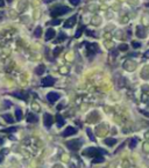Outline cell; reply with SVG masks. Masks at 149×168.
Wrapping results in <instances>:
<instances>
[{"instance_id": "6da1fadb", "label": "cell", "mask_w": 149, "mask_h": 168, "mask_svg": "<svg viewBox=\"0 0 149 168\" xmlns=\"http://www.w3.org/2000/svg\"><path fill=\"white\" fill-rule=\"evenodd\" d=\"M69 11L70 8L66 7V6H58V7H55L53 11L50 12V14H51V16L56 17V16H59V15H63V14H66Z\"/></svg>"}, {"instance_id": "7a4b0ae2", "label": "cell", "mask_w": 149, "mask_h": 168, "mask_svg": "<svg viewBox=\"0 0 149 168\" xmlns=\"http://www.w3.org/2000/svg\"><path fill=\"white\" fill-rule=\"evenodd\" d=\"M65 145L68 146L70 150H72V151H77V150L79 149L80 146L83 145V141H82V140H78V139H74V140L66 141Z\"/></svg>"}, {"instance_id": "3957f363", "label": "cell", "mask_w": 149, "mask_h": 168, "mask_svg": "<svg viewBox=\"0 0 149 168\" xmlns=\"http://www.w3.org/2000/svg\"><path fill=\"white\" fill-rule=\"evenodd\" d=\"M98 153H101V154H104V153H106L104 150L101 149H94V147H90V149H87L86 151L83 152L84 155H90V157H96Z\"/></svg>"}, {"instance_id": "277c9868", "label": "cell", "mask_w": 149, "mask_h": 168, "mask_svg": "<svg viewBox=\"0 0 149 168\" xmlns=\"http://www.w3.org/2000/svg\"><path fill=\"white\" fill-rule=\"evenodd\" d=\"M54 83H55V79L51 77H46L42 79V86H44V87H50Z\"/></svg>"}, {"instance_id": "5b68a950", "label": "cell", "mask_w": 149, "mask_h": 168, "mask_svg": "<svg viewBox=\"0 0 149 168\" xmlns=\"http://www.w3.org/2000/svg\"><path fill=\"white\" fill-rule=\"evenodd\" d=\"M77 133V129L73 127H68L63 132V136L64 137H69V136H72V135H76Z\"/></svg>"}, {"instance_id": "8992f818", "label": "cell", "mask_w": 149, "mask_h": 168, "mask_svg": "<svg viewBox=\"0 0 149 168\" xmlns=\"http://www.w3.org/2000/svg\"><path fill=\"white\" fill-rule=\"evenodd\" d=\"M47 99H48V101H49V102L54 103L55 101H57V100L59 99V94L56 93V92H51V93H48Z\"/></svg>"}, {"instance_id": "52a82bcc", "label": "cell", "mask_w": 149, "mask_h": 168, "mask_svg": "<svg viewBox=\"0 0 149 168\" xmlns=\"http://www.w3.org/2000/svg\"><path fill=\"white\" fill-rule=\"evenodd\" d=\"M43 118H44V125L46 127H51V124L54 123V117L49 114H44L43 115Z\"/></svg>"}, {"instance_id": "ba28073f", "label": "cell", "mask_w": 149, "mask_h": 168, "mask_svg": "<svg viewBox=\"0 0 149 168\" xmlns=\"http://www.w3.org/2000/svg\"><path fill=\"white\" fill-rule=\"evenodd\" d=\"M87 51L90 52V55H94V53H97L98 51H99V49H98V45L96 44V43H90V44H87Z\"/></svg>"}, {"instance_id": "9c48e42d", "label": "cell", "mask_w": 149, "mask_h": 168, "mask_svg": "<svg viewBox=\"0 0 149 168\" xmlns=\"http://www.w3.org/2000/svg\"><path fill=\"white\" fill-rule=\"evenodd\" d=\"M76 21H77V15H72V16L64 23V28H71L72 26L76 23Z\"/></svg>"}, {"instance_id": "30bf717a", "label": "cell", "mask_w": 149, "mask_h": 168, "mask_svg": "<svg viewBox=\"0 0 149 168\" xmlns=\"http://www.w3.org/2000/svg\"><path fill=\"white\" fill-rule=\"evenodd\" d=\"M55 30H54L53 28H49L47 30V34H46V41H50V39L55 37Z\"/></svg>"}, {"instance_id": "8fae6325", "label": "cell", "mask_w": 149, "mask_h": 168, "mask_svg": "<svg viewBox=\"0 0 149 168\" xmlns=\"http://www.w3.org/2000/svg\"><path fill=\"white\" fill-rule=\"evenodd\" d=\"M136 35H138L139 37H141V38H143L144 36H146V30H144V28H142V27L139 26V27L136 28Z\"/></svg>"}, {"instance_id": "7c38bea8", "label": "cell", "mask_w": 149, "mask_h": 168, "mask_svg": "<svg viewBox=\"0 0 149 168\" xmlns=\"http://www.w3.org/2000/svg\"><path fill=\"white\" fill-rule=\"evenodd\" d=\"M44 71H46V66H44V65H39V66L35 69V73L37 75H42L44 73Z\"/></svg>"}, {"instance_id": "4fadbf2b", "label": "cell", "mask_w": 149, "mask_h": 168, "mask_svg": "<svg viewBox=\"0 0 149 168\" xmlns=\"http://www.w3.org/2000/svg\"><path fill=\"white\" fill-rule=\"evenodd\" d=\"M27 121L29 122V123H36V122L39 121V118H37V116L34 115V114H29V115L27 116Z\"/></svg>"}, {"instance_id": "5bb4252c", "label": "cell", "mask_w": 149, "mask_h": 168, "mask_svg": "<svg viewBox=\"0 0 149 168\" xmlns=\"http://www.w3.org/2000/svg\"><path fill=\"white\" fill-rule=\"evenodd\" d=\"M56 119H57V124H58V127H63L64 123H65V121H64V118L62 117L59 114H57L56 115Z\"/></svg>"}, {"instance_id": "9a60e30c", "label": "cell", "mask_w": 149, "mask_h": 168, "mask_svg": "<svg viewBox=\"0 0 149 168\" xmlns=\"http://www.w3.org/2000/svg\"><path fill=\"white\" fill-rule=\"evenodd\" d=\"M104 143H105L106 145H108V146H113L114 144L116 143V139H114V138H107V139H105Z\"/></svg>"}, {"instance_id": "2e32d148", "label": "cell", "mask_w": 149, "mask_h": 168, "mask_svg": "<svg viewBox=\"0 0 149 168\" xmlns=\"http://www.w3.org/2000/svg\"><path fill=\"white\" fill-rule=\"evenodd\" d=\"M3 118L5 119L7 123H13V122H14L13 117H12L11 115H8V114H5V115H3Z\"/></svg>"}, {"instance_id": "e0dca14e", "label": "cell", "mask_w": 149, "mask_h": 168, "mask_svg": "<svg viewBox=\"0 0 149 168\" xmlns=\"http://www.w3.org/2000/svg\"><path fill=\"white\" fill-rule=\"evenodd\" d=\"M136 145H138V139H136V138H133L129 143V149H134Z\"/></svg>"}, {"instance_id": "ac0fdd59", "label": "cell", "mask_w": 149, "mask_h": 168, "mask_svg": "<svg viewBox=\"0 0 149 168\" xmlns=\"http://www.w3.org/2000/svg\"><path fill=\"white\" fill-rule=\"evenodd\" d=\"M41 31H42V28L37 27L36 28V30L34 31V36H35V37H40V36H41Z\"/></svg>"}, {"instance_id": "d6986e66", "label": "cell", "mask_w": 149, "mask_h": 168, "mask_svg": "<svg viewBox=\"0 0 149 168\" xmlns=\"http://www.w3.org/2000/svg\"><path fill=\"white\" fill-rule=\"evenodd\" d=\"M94 158H96V159L93 160V162H94V163H97V162H102V161H104V158L100 157V155H96Z\"/></svg>"}, {"instance_id": "ffe728a7", "label": "cell", "mask_w": 149, "mask_h": 168, "mask_svg": "<svg viewBox=\"0 0 149 168\" xmlns=\"http://www.w3.org/2000/svg\"><path fill=\"white\" fill-rule=\"evenodd\" d=\"M15 116H17V119H18V121H20V119H21L22 113H21V110H20V109H17V110H15Z\"/></svg>"}, {"instance_id": "44dd1931", "label": "cell", "mask_w": 149, "mask_h": 168, "mask_svg": "<svg viewBox=\"0 0 149 168\" xmlns=\"http://www.w3.org/2000/svg\"><path fill=\"white\" fill-rule=\"evenodd\" d=\"M65 38H66V35H65V34H63V33H61V34H59V38H58L56 42H63Z\"/></svg>"}, {"instance_id": "7402d4cb", "label": "cell", "mask_w": 149, "mask_h": 168, "mask_svg": "<svg viewBox=\"0 0 149 168\" xmlns=\"http://www.w3.org/2000/svg\"><path fill=\"white\" fill-rule=\"evenodd\" d=\"M86 132H87V136L90 137V139H91V140H96V139H94V136H93V133H92V131H91V130L88 129L87 131H86Z\"/></svg>"}, {"instance_id": "603a6c76", "label": "cell", "mask_w": 149, "mask_h": 168, "mask_svg": "<svg viewBox=\"0 0 149 168\" xmlns=\"http://www.w3.org/2000/svg\"><path fill=\"white\" fill-rule=\"evenodd\" d=\"M49 23H50L51 26H57V25H59V23H61V21H59L58 19H56V20H53V21H50Z\"/></svg>"}, {"instance_id": "cb8c5ba5", "label": "cell", "mask_w": 149, "mask_h": 168, "mask_svg": "<svg viewBox=\"0 0 149 168\" xmlns=\"http://www.w3.org/2000/svg\"><path fill=\"white\" fill-rule=\"evenodd\" d=\"M132 45H133V48H134V49H139V48L141 47V43H139V42H133L132 43Z\"/></svg>"}, {"instance_id": "d4e9b609", "label": "cell", "mask_w": 149, "mask_h": 168, "mask_svg": "<svg viewBox=\"0 0 149 168\" xmlns=\"http://www.w3.org/2000/svg\"><path fill=\"white\" fill-rule=\"evenodd\" d=\"M69 1H70V4L73 5V6H77V5L80 4V0H69Z\"/></svg>"}, {"instance_id": "484cf974", "label": "cell", "mask_w": 149, "mask_h": 168, "mask_svg": "<svg viewBox=\"0 0 149 168\" xmlns=\"http://www.w3.org/2000/svg\"><path fill=\"white\" fill-rule=\"evenodd\" d=\"M128 49V45L127 44H121L119 47V50H121V51H126Z\"/></svg>"}, {"instance_id": "4316f807", "label": "cell", "mask_w": 149, "mask_h": 168, "mask_svg": "<svg viewBox=\"0 0 149 168\" xmlns=\"http://www.w3.org/2000/svg\"><path fill=\"white\" fill-rule=\"evenodd\" d=\"M61 51H62V48H61V47H58V48H56V49H55V50H54V56H57V55H58V53L61 52Z\"/></svg>"}, {"instance_id": "83f0119b", "label": "cell", "mask_w": 149, "mask_h": 168, "mask_svg": "<svg viewBox=\"0 0 149 168\" xmlns=\"http://www.w3.org/2000/svg\"><path fill=\"white\" fill-rule=\"evenodd\" d=\"M82 33H83V27H80V29H78V30H77V33H76V37H80Z\"/></svg>"}, {"instance_id": "f1b7e54d", "label": "cell", "mask_w": 149, "mask_h": 168, "mask_svg": "<svg viewBox=\"0 0 149 168\" xmlns=\"http://www.w3.org/2000/svg\"><path fill=\"white\" fill-rule=\"evenodd\" d=\"M17 130V128H8V129L4 130V131H6V132H13V131H15Z\"/></svg>"}, {"instance_id": "f546056e", "label": "cell", "mask_w": 149, "mask_h": 168, "mask_svg": "<svg viewBox=\"0 0 149 168\" xmlns=\"http://www.w3.org/2000/svg\"><path fill=\"white\" fill-rule=\"evenodd\" d=\"M141 113L143 114V115H146V116H148V117H149V113H148V111H143V110H141Z\"/></svg>"}, {"instance_id": "4dcf8cb0", "label": "cell", "mask_w": 149, "mask_h": 168, "mask_svg": "<svg viewBox=\"0 0 149 168\" xmlns=\"http://www.w3.org/2000/svg\"><path fill=\"white\" fill-rule=\"evenodd\" d=\"M3 158H4V153L3 152H0V162L3 161Z\"/></svg>"}, {"instance_id": "1f68e13d", "label": "cell", "mask_w": 149, "mask_h": 168, "mask_svg": "<svg viewBox=\"0 0 149 168\" xmlns=\"http://www.w3.org/2000/svg\"><path fill=\"white\" fill-rule=\"evenodd\" d=\"M4 5H5V1H4V0H0V7H3Z\"/></svg>"}, {"instance_id": "d6a6232c", "label": "cell", "mask_w": 149, "mask_h": 168, "mask_svg": "<svg viewBox=\"0 0 149 168\" xmlns=\"http://www.w3.org/2000/svg\"><path fill=\"white\" fill-rule=\"evenodd\" d=\"M53 1H55V0H44V3L48 4V3H53Z\"/></svg>"}, {"instance_id": "836d02e7", "label": "cell", "mask_w": 149, "mask_h": 168, "mask_svg": "<svg viewBox=\"0 0 149 168\" xmlns=\"http://www.w3.org/2000/svg\"><path fill=\"white\" fill-rule=\"evenodd\" d=\"M144 56H146V57H147V58H149V50H148V51H147V52H146V53H144Z\"/></svg>"}, {"instance_id": "e575fe53", "label": "cell", "mask_w": 149, "mask_h": 168, "mask_svg": "<svg viewBox=\"0 0 149 168\" xmlns=\"http://www.w3.org/2000/svg\"><path fill=\"white\" fill-rule=\"evenodd\" d=\"M1 144H3V139H1V138H0V145H1Z\"/></svg>"}, {"instance_id": "d590c367", "label": "cell", "mask_w": 149, "mask_h": 168, "mask_svg": "<svg viewBox=\"0 0 149 168\" xmlns=\"http://www.w3.org/2000/svg\"><path fill=\"white\" fill-rule=\"evenodd\" d=\"M148 6H149V4H148Z\"/></svg>"}]
</instances>
